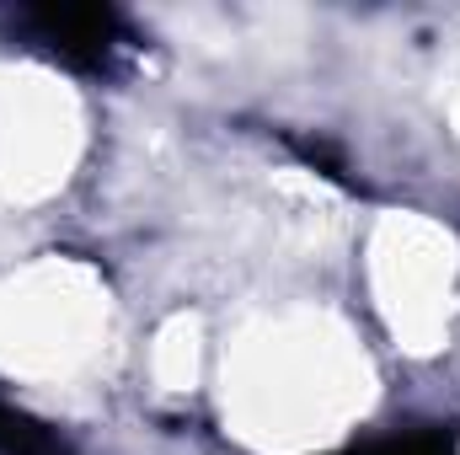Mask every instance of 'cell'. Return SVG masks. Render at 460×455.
<instances>
[{"mask_svg": "<svg viewBox=\"0 0 460 455\" xmlns=\"http://www.w3.org/2000/svg\"><path fill=\"white\" fill-rule=\"evenodd\" d=\"M332 455H460L456 434L445 429H396V434H380V440H358L348 451Z\"/></svg>", "mask_w": 460, "mask_h": 455, "instance_id": "3957f363", "label": "cell"}, {"mask_svg": "<svg viewBox=\"0 0 460 455\" xmlns=\"http://www.w3.org/2000/svg\"><path fill=\"white\" fill-rule=\"evenodd\" d=\"M0 43L70 76L108 81L139 38L113 5H0Z\"/></svg>", "mask_w": 460, "mask_h": 455, "instance_id": "6da1fadb", "label": "cell"}, {"mask_svg": "<svg viewBox=\"0 0 460 455\" xmlns=\"http://www.w3.org/2000/svg\"><path fill=\"white\" fill-rule=\"evenodd\" d=\"M0 455H75V451L59 440V429H49L32 413L0 402Z\"/></svg>", "mask_w": 460, "mask_h": 455, "instance_id": "7a4b0ae2", "label": "cell"}]
</instances>
